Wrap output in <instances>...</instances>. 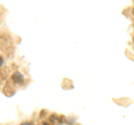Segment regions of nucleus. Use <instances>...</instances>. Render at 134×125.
Instances as JSON below:
<instances>
[{
  "label": "nucleus",
  "instance_id": "nucleus-1",
  "mask_svg": "<svg viewBox=\"0 0 134 125\" xmlns=\"http://www.w3.org/2000/svg\"><path fill=\"white\" fill-rule=\"evenodd\" d=\"M2 64H3V59H2V57L0 56V66H1Z\"/></svg>",
  "mask_w": 134,
  "mask_h": 125
},
{
  "label": "nucleus",
  "instance_id": "nucleus-3",
  "mask_svg": "<svg viewBox=\"0 0 134 125\" xmlns=\"http://www.w3.org/2000/svg\"><path fill=\"white\" fill-rule=\"evenodd\" d=\"M44 125H49V124H47V123H45V124H44Z\"/></svg>",
  "mask_w": 134,
  "mask_h": 125
},
{
  "label": "nucleus",
  "instance_id": "nucleus-2",
  "mask_svg": "<svg viewBox=\"0 0 134 125\" xmlns=\"http://www.w3.org/2000/svg\"><path fill=\"white\" fill-rule=\"evenodd\" d=\"M21 125H30V124H29V123H23Z\"/></svg>",
  "mask_w": 134,
  "mask_h": 125
}]
</instances>
